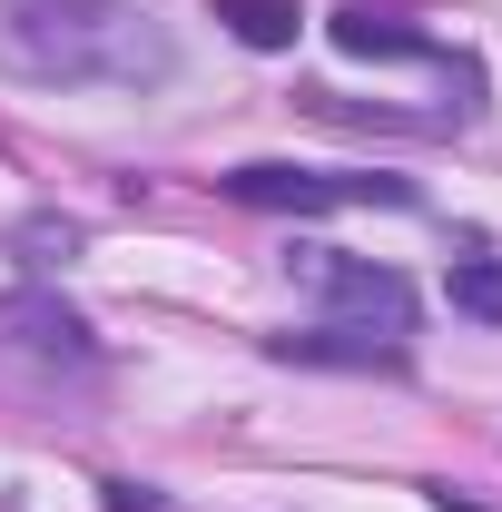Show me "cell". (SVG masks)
Instances as JSON below:
<instances>
[{"label": "cell", "instance_id": "cell-5", "mask_svg": "<svg viewBox=\"0 0 502 512\" xmlns=\"http://www.w3.org/2000/svg\"><path fill=\"white\" fill-rule=\"evenodd\" d=\"M325 30H335V50H345V60H434V40H424L404 10H375V0H345Z\"/></svg>", "mask_w": 502, "mask_h": 512}, {"label": "cell", "instance_id": "cell-6", "mask_svg": "<svg viewBox=\"0 0 502 512\" xmlns=\"http://www.w3.org/2000/svg\"><path fill=\"white\" fill-rule=\"evenodd\" d=\"M276 355L286 365H404V345L394 335H375V325H315V335H276Z\"/></svg>", "mask_w": 502, "mask_h": 512}, {"label": "cell", "instance_id": "cell-4", "mask_svg": "<svg viewBox=\"0 0 502 512\" xmlns=\"http://www.w3.org/2000/svg\"><path fill=\"white\" fill-rule=\"evenodd\" d=\"M0 345H20V355H40V365H89V325L50 306V296H10L0 306Z\"/></svg>", "mask_w": 502, "mask_h": 512}, {"label": "cell", "instance_id": "cell-3", "mask_svg": "<svg viewBox=\"0 0 502 512\" xmlns=\"http://www.w3.org/2000/svg\"><path fill=\"white\" fill-rule=\"evenodd\" d=\"M296 266H306V286H325L355 325H384V335L414 325V286H404L394 266H365V256H345V247H296Z\"/></svg>", "mask_w": 502, "mask_h": 512}, {"label": "cell", "instance_id": "cell-7", "mask_svg": "<svg viewBox=\"0 0 502 512\" xmlns=\"http://www.w3.org/2000/svg\"><path fill=\"white\" fill-rule=\"evenodd\" d=\"M207 10H217L247 50H296V30H306V10H296V0H207Z\"/></svg>", "mask_w": 502, "mask_h": 512}, {"label": "cell", "instance_id": "cell-1", "mask_svg": "<svg viewBox=\"0 0 502 512\" xmlns=\"http://www.w3.org/2000/svg\"><path fill=\"white\" fill-rule=\"evenodd\" d=\"M0 69L30 89H158L178 40L148 0H0Z\"/></svg>", "mask_w": 502, "mask_h": 512}, {"label": "cell", "instance_id": "cell-9", "mask_svg": "<svg viewBox=\"0 0 502 512\" xmlns=\"http://www.w3.org/2000/svg\"><path fill=\"white\" fill-rule=\"evenodd\" d=\"M20 256H30V266H69V256H79V227H69V217H30V227H20Z\"/></svg>", "mask_w": 502, "mask_h": 512}, {"label": "cell", "instance_id": "cell-2", "mask_svg": "<svg viewBox=\"0 0 502 512\" xmlns=\"http://www.w3.org/2000/svg\"><path fill=\"white\" fill-rule=\"evenodd\" d=\"M217 188L237 207H276V217H325V207H414L404 178H335V168H286V158H247Z\"/></svg>", "mask_w": 502, "mask_h": 512}, {"label": "cell", "instance_id": "cell-8", "mask_svg": "<svg viewBox=\"0 0 502 512\" xmlns=\"http://www.w3.org/2000/svg\"><path fill=\"white\" fill-rule=\"evenodd\" d=\"M443 296H453V316H473V325H502V256H453Z\"/></svg>", "mask_w": 502, "mask_h": 512}, {"label": "cell", "instance_id": "cell-10", "mask_svg": "<svg viewBox=\"0 0 502 512\" xmlns=\"http://www.w3.org/2000/svg\"><path fill=\"white\" fill-rule=\"evenodd\" d=\"M109 512H168V503H158L148 483H109Z\"/></svg>", "mask_w": 502, "mask_h": 512}]
</instances>
